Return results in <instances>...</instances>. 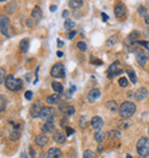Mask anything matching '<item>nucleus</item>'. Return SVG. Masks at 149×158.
I'll use <instances>...</instances> for the list:
<instances>
[{
	"instance_id": "nucleus-1",
	"label": "nucleus",
	"mask_w": 149,
	"mask_h": 158,
	"mask_svg": "<svg viewBox=\"0 0 149 158\" xmlns=\"http://www.w3.org/2000/svg\"><path fill=\"white\" fill-rule=\"evenodd\" d=\"M119 114L123 118H130L135 114L137 111V107L133 102H130V101H126V102H123L121 106H119Z\"/></svg>"
},
{
	"instance_id": "nucleus-2",
	"label": "nucleus",
	"mask_w": 149,
	"mask_h": 158,
	"mask_svg": "<svg viewBox=\"0 0 149 158\" xmlns=\"http://www.w3.org/2000/svg\"><path fill=\"white\" fill-rule=\"evenodd\" d=\"M5 85H6V87L9 91L17 92L23 87V81H22V79H16L13 75H9L6 77Z\"/></svg>"
},
{
	"instance_id": "nucleus-3",
	"label": "nucleus",
	"mask_w": 149,
	"mask_h": 158,
	"mask_svg": "<svg viewBox=\"0 0 149 158\" xmlns=\"http://www.w3.org/2000/svg\"><path fill=\"white\" fill-rule=\"evenodd\" d=\"M137 151L139 152L140 156H149V139L148 138H142L139 139L137 143Z\"/></svg>"
},
{
	"instance_id": "nucleus-4",
	"label": "nucleus",
	"mask_w": 149,
	"mask_h": 158,
	"mask_svg": "<svg viewBox=\"0 0 149 158\" xmlns=\"http://www.w3.org/2000/svg\"><path fill=\"white\" fill-rule=\"evenodd\" d=\"M0 30H1V33L5 37H7V38L11 37V32H9V19L6 15H4V14L0 15Z\"/></svg>"
},
{
	"instance_id": "nucleus-5",
	"label": "nucleus",
	"mask_w": 149,
	"mask_h": 158,
	"mask_svg": "<svg viewBox=\"0 0 149 158\" xmlns=\"http://www.w3.org/2000/svg\"><path fill=\"white\" fill-rule=\"evenodd\" d=\"M51 75L54 78H64L66 76V70L62 63H55L51 70Z\"/></svg>"
},
{
	"instance_id": "nucleus-6",
	"label": "nucleus",
	"mask_w": 149,
	"mask_h": 158,
	"mask_svg": "<svg viewBox=\"0 0 149 158\" xmlns=\"http://www.w3.org/2000/svg\"><path fill=\"white\" fill-rule=\"evenodd\" d=\"M39 117L41 119H44V120L51 122L55 117V110L52 107H44L43 109H41V111H40Z\"/></svg>"
},
{
	"instance_id": "nucleus-7",
	"label": "nucleus",
	"mask_w": 149,
	"mask_h": 158,
	"mask_svg": "<svg viewBox=\"0 0 149 158\" xmlns=\"http://www.w3.org/2000/svg\"><path fill=\"white\" fill-rule=\"evenodd\" d=\"M122 72H123V70L121 69V67H119V62L113 63L109 67V69H108V76H109V78H113V77L119 75V73H122Z\"/></svg>"
},
{
	"instance_id": "nucleus-8",
	"label": "nucleus",
	"mask_w": 149,
	"mask_h": 158,
	"mask_svg": "<svg viewBox=\"0 0 149 158\" xmlns=\"http://www.w3.org/2000/svg\"><path fill=\"white\" fill-rule=\"evenodd\" d=\"M135 57H137V62L141 67H143L146 64V62H147V55H146L145 51L141 49V48H137L135 49Z\"/></svg>"
},
{
	"instance_id": "nucleus-9",
	"label": "nucleus",
	"mask_w": 149,
	"mask_h": 158,
	"mask_svg": "<svg viewBox=\"0 0 149 158\" xmlns=\"http://www.w3.org/2000/svg\"><path fill=\"white\" fill-rule=\"evenodd\" d=\"M114 13H115V16H116L117 19L122 20L123 17H125V15H126V8L124 7V5L118 4V5H116V7H115Z\"/></svg>"
},
{
	"instance_id": "nucleus-10",
	"label": "nucleus",
	"mask_w": 149,
	"mask_h": 158,
	"mask_svg": "<svg viewBox=\"0 0 149 158\" xmlns=\"http://www.w3.org/2000/svg\"><path fill=\"white\" fill-rule=\"evenodd\" d=\"M41 106H40L39 102H36L32 104V107L30 108V115H31L32 118H37L40 116V111H41Z\"/></svg>"
},
{
	"instance_id": "nucleus-11",
	"label": "nucleus",
	"mask_w": 149,
	"mask_h": 158,
	"mask_svg": "<svg viewBox=\"0 0 149 158\" xmlns=\"http://www.w3.org/2000/svg\"><path fill=\"white\" fill-rule=\"evenodd\" d=\"M91 126L93 127L95 131H100L101 130V127L103 126V120H102L101 117H99V116H95L92 118L91 120Z\"/></svg>"
},
{
	"instance_id": "nucleus-12",
	"label": "nucleus",
	"mask_w": 149,
	"mask_h": 158,
	"mask_svg": "<svg viewBox=\"0 0 149 158\" xmlns=\"http://www.w3.org/2000/svg\"><path fill=\"white\" fill-rule=\"evenodd\" d=\"M13 125H14V128H13V131L11 132V134H9V139H11L12 141H17V140L20 139V135H21L20 125H19V124H13Z\"/></svg>"
},
{
	"instance_id": "nucleus-13",
	"label": "nucleus",
	"mask_w": 149,
	"mask_h": 158,
	"mask_svg": "<svg viewBox=\"0 0 149 158\" xmlns=\"http://www.w3.org/2000/svg\"><path fill=\"white\" fill-rule=\"evenodd\" d=\"M147 96H148V91H147L146 88H143V87L139 88V89L134 93V98H135L138 101H142V100H145Z\"/></svg>"
},
{
	"instance_id": "nucleus-14",
	"label": "nucleus",
	"mask_w": 149,
	"mask_h": 158,
	"mask_svg": "<svg viewBox=\"0 0 149 158\" xmlns=\"http://www.w3.org/2000/svg\"><path fill=\"white\" fill-rule=\"evenodd\" d=\"M100 98V91L96 89V88H93V89H91L88 92V94H87V100L90 101V102H95L96 100Z\"/></svg>"
},
{
	"instance_id": "nucleus-15",
	"label": "nucleus",
	"mask_w": 149,
	"mask_h": 158,
	"mask_svg": "<svg viewBox=\"0 0 149 158\" xmlns=\"http://www.w3.org/2000/svg\"><path fill=\"white\" fill-rule=\"evenodd\" d=\"M35 142L37 146H39V147H44V146H46L48 143V138L46 136V135H37L35 139Z\"/></svg>"
},
{
	"instance_id": "nucleus-16",
	"label": "nucleus",
	"mask_w": 149,
	"mask_h": 158,
	"mask_svg": "<svg viewBox=\"0 0 149 158\" xmlns=\"http://www.w3.org/2000/svg\"><path fill=\"white\" fill-rule=\"evenodd\" d=\"M54 130H55V125H54V123H53V120L46 122L43 125V127H41L43 133H52V132H54Z\"/></svg>"
},
{
	"instance_id": "nucleus-17",
	"label": "nucleus",
	"mask_w": 149,
	"mask_h": 158,
	"mask_svg": "<svg viewBox=\"0 0 149 158\" xmlns=\"http://www.w3.org/2000/svg\"><path fill=\"white\" fill-rule=\"evenodd\" d=\"M60 110L62 111L63 114H66L67 116H72L74 114V108L71 106H67V104H62L60 107Z\"/></svg>"
},
{
	"instance_id": "nucleus-18",
	"label": "nucleus",
	"mask_w": 149,
	"mask_h": 158,
	"mask_svg": "<svg viewBox=\"0 0 149 158\" xmlns=\"http://www.w3.org/2000/svg\"><path fill=\"white\" fill-rule=\"evenodd\" d=\"M53 140L55 142L62 144V143L66 142V135L63 134L62 132H55L54 135H53Z\"/></svg>"
},
{
	"instance_id": "nucleus-19",
	"label": "nucleus",
	"mask_w": 149,
	"mask_h": 158,
	"mask_svg": "<svg viewBox=\"0 0 149 158\" xmlns=\"http://www.w3.org/2000/svg\"><path fill=\"white\" fill-rule=\"evenodd\" d=\"M47 154L49 156V158H61L62 151L60 150L59 148H51Z\"/></svg>"
},
{
	"instance_id": "nucleus-20",
	"label": "nucleus",
	"mask_w": 149,
	"mask_h": 158,
	"mask_svg": "<svg viewBox=\"0 0 149 158\" xmlns=\"http://www.w3.org/2000/svg\"><path fill=\"white\" fill-rule=\"evenodd\" d=\"M31 16L33 20H36L37 22L41 19V16H43V13H41V9H40L38 6H36L33 9H32V13H31Z\"/></svg>"
},
{
	"instance_id": "nucleus-21",
	"label": "nucleus",
	"mask_w": 149,
	"mask_h": 158,
	"mask_svg": "<svg viewBox=\"0 0 149 158\" xmlns=\"http://www.w3.org/2000/svg\"><path fill=\"white\" fill-rule=\"evenodd\" d=\"M60 100H61V96L59 94H53V95H49L47 99H46V102L48 104H57L60 102Z\"/></svg>"
},
{
	"instance_id": "nucleus-22",
	"label": "nucleus",
	"mask_w": 149,
	"mask_h": 158,
	"mask_svg": "<svg viewBox=\"0 0 149 158\" xmlns=\"http://www.w3.org/2000/svg\"><path fill=\"white\" fill-rule=\"evenodd\" d=\"M29 45H30V41H29L28 38H25V39L21 40L20 45H19V48H20V51L22 52V53H27L28 49H29Z\"/></svg>"
},
{
	"instance_id": "nucleus-23",
	"label": "nucleus",
	"mask_w": 149,
	"mask_h": 158,
	"mask_svg": "<svg viewBox=\"0 0 149 158\" xmlns=\"http://www.w3.org/2000/svg\"><path fill=\"white\" fill-rule=\"evenodd\" d=\"M52 87H53V89L56 92V94H60V93H62L63 92V85L61 83L53 81V83H52Z\"/></svg>"
},
{
	"instance_id": "nucleus-24",
	"label": "nucleus",
	"mask_w": 149,
	"mask_h": 158,
	"mask_svg": "<svg viewBox=\"0 0 149 158\" xmlns=\"http://www.w3.org/2000/svg\"><path fill=\"white\" fill-rule=\"evenodd\" d=\"M83 4H84V1H82V0H70L69 1V6H70V8H79L82 7Z\"/></svg>"
},
{
	"instance_id": "nucleus-25",
	"label": "nucleus",
	"mask_w": 149,
	"mask_h": 158,
	"mask_svg": "<svg viewBox=\"0 0 149 158\" xmlns=\"http://www.w3.org/2000/svg\"><path fill=\"white\" fill-rule=\"evenodd\" d=\"M94 138L98 142H102V141L104 140V138H106V134H104L102 131H96L94 134Z\"/></svg>"
},
{
	"instance_id": "nucleus-26",
	"label": "nucleus",
	"mask_w": 149,
	"mask_h": 158,
	"mask_svg": "<svg viewBox=\"0 0 149 158\" xmlns=\"http://www.w3.org/2000/svg\"><path fill=\"white\" fill-rule=\"evenodd\" d=\"M118 38H119V37H118V35H114V36H111L109 38V39L107 40V45H108L109 47L114 46L115 44H116L118 41Z\"/></svg>"
},
{
	"instance_id": "nucleus-27",
	"label": "nucleus",
	"mask_w": 149,
	"mask_h": 158,
	"mask_svg": "<svg viewBox=\"0 0 149 158\" xmlns=\"http://www.w3.org/2000/svg\"><path fill=\"white\" fill-rule=\"evenodd\" d=\"M7 107V99L5 98L4 95H0V112L4 111Z\"/></svg>"
},
{
	"instance_id": "nucleus-28",
	"label": "nucleus",
	"mask_w": 149,
	"mask_h": 158,
	"mask_svg": "<svg viewBox=\"0 0 149 158\" xmlns=\"http://www.w3.org/2000/svg\"><path fill=\"white\" fill-rule=\"evenodd\" d=\"M126 72H127V75H129L130 79H131V81L133 84H137V76H135V72H134L132 69H127Z\"/></svg>"
},
{
	"instance_id": "nucleus-29",
	"label": "nucleus",
	"mask_w": 149,
	"mask_h": 158,
	"mask_svg": "<svg viewBox=\"0 0 149 158\" xmlns=\"http://www.w3.org/2000/svg\"><path fill=\"white\" fill-rule=\"evenodd\" d=\"M106 106H107V108H108L110 111H113V112H115V111L117 110V103H116V101H109Z\"/></svg>"
},
{
	"instance_id": "nucleus-30",
	"label": "nucleus",
	"mask_w": 149,
	"mask_h": 158,
	"mask_svg": "<svg viewBox=\"0 0 149 158\" xmlns=\"http://www.w3.org/2000/svg\"><path fill=\"white\" fill-rule=\"evenodd\" d=\"M83 158H98V156L95 155V152H93L92 150H85L84 151V155H83Z\"/></svg>"
},
{
	"instance_id": "nucleus-31",
	"label": "nucleus",
	"mask_w": 149,
	"mask_h": 158,
	"mask_svg": "<svg viewBox=\"0 0 149 158\" xmlns=\"http://www.w3.org/2000/svg\"><path fill=\"white\" fill-rule=\"evenodd\" d=\"M139 38H140V33H139L138 31H133L129 36V40H131V41H132V40H134V43H135V41H138V40H139Z\"/></svg>"
},
{
	"instance_id": "nucleus-32",
	"label": "nucleus",
	"mask_w": 149,
	"mask_h": 158,
	"mask_svg": "<svg viewBox=\"0 0 149 158\" xmlns=\"http://www.w3.org/2000/svg\"><path fill=\"white\" fill-rule=\"evenodd\" d=\"M74 25H76V23H74V21H71V20H66V22H64V28L67 29V30L74 29Z\"/></svg>"
},
{
	"instance_id": "nucleus-33",
	"label": "nucleus",
	"mask_w": 149,
	"mask_h": 158,
	"mask_svg": "<svg viewBox=\"0 0 149 158\" xmlns=\"http://www.w3.org/2000/svg\"><path fill=\"white\" fill-rule=\"evenodd\" d=\"M6 77H7V76H6V71H5V69L0 67V85L6 80Z\"/></svg>"
},
{
	"instance_id": "nucleus-34",
	"label": "nucleus",
	"mask_w": 149,
	"mask_h": 158,
	"mask_svg": "<svg viewBox=\"0 0 149 158\" xmlns=\"http://www.w3.org/2000/svg\"><path fill=\"white\" fill-rule=\"evenodd\" d=\"M87 118L85 117V116H83V117H80V120H79V126L82 127V128H85V127L87 126Z\"/></svg>"
},
{
	"instance_id": "nucleus-35",
	"label": "nucleus",
	"mask_w": 149,
	"mask_h": 158,
	"mask_svg": "<svg viewBox=\"0 0 149 158\" xmlns=\"http://www.w3.org/2000/svg\"><path fill=\"white\" fill-rule=\"evenodd\" d=\"M118 84H119L121 87H127L129 81H127V79L125 77H122V78H119V80H118Z\"/></svg>"
},
{
	"instance_id": "nucleus-36",
	"label": "nucleus",
	"mask_w": 149,
	"mask_h": 158,
	"mask_svg": "<svg viewBox=\"0 0 149 158\" xmlns=\"http://www.w3.org/2000/svg\"><path fill=\"white\" fill-rule=\"evenodd\" d=\"M77 46H78V48L80 49L82 52H85L87 49V46L85 43H83V41H79L78 44H77Z\"/></svg>"
},
{
	"instance_id": "nucleus-37",
	"label": "nucleus",
	"mask_w": 149,
	"mask_h": 158,
	"mask_svg": "<svg viewBox=\"0 0 149 158\" xmlns=\"http://www.w3.org/2000/svg\"><path fill=\"white\" fill-rule=\"evenodd\" d=\"M36 23H37V21L33 20L32 17H31V19H29V20L27 21V25L29 27V28H32V27H35Z\"/></svg>"
},
{
	"instance_id": "nucleus-38",
	"label": "nucleus",
	"mask_w": 149,
	"mask_h": 158,
	"mask_svg": "<svg viewBox=\"0 0 149 158\" xmlns=\"http://www.w3.org/2000/svg\"><path fill=\"white\" fill-rule=\"evenodd\" d=\"M76 91V87L74 86H72L71 87V89H69V91L67 92V94H66V98L67 99H71V96H72V93Z\"/></svg>"
},
{
	"instance_id": "nucleus-39",
	"label": "nucleus",
	"mask_w": 149,
	"mask_h": 158,
	"mask_svg": "<svg viewBox=\"0 0 149 158\" xmlns=\"http://www.w3.org/2000/svg\"><path fill=\"white\" fill-rule=\"evenodd\" d=\"M32 95H33V93H32L31 91H27L25 92V94H24V96H25V99L30 101V100L32 99Z\"/></svg>"
},
{
	"instance_id": "nucleus-40",
	"label": "nucleus",
	"mask_w": 149,
	"mask_h": 158,
	"mask_svg": "<svg viewBox=\"0 0 149 158\" xmlns=\"http://www.w3.org/2000/svg\"><path fill=\"white\" fill-rule=\"evenodd\" d=\"M66 131H67V135L68 136H70V135H72L74 133V128H71V127H66Z\"/></svg>"
},
{
	"instance_id": "nucleus-41",
	"label": "nucleus",
	"mask_w": 149,
	"mask_h": 158,
	"mask_svg": "<svg viewBox=\"0 0 149 158\" xmlns=\"http://www.w3.org/2000/svg\"><path fill=\"white\" fill-rule=\"evenodd\" d=\"M146 13H147V9H146L145 7H140L139 8V14H140V15H147V14H146Z\"/></svg>"
},
{
	"instance_id": "nucleus-42",
	"label": "nucleus",
	"mask_w": 149,
	"mask_h": 158,
	"mask_svg": "<svg viewBox=\"0 0 149 158\" xmlns=\"http://www.w3.org/2000/svg\"><path fill=\"white\" fill-rule=\"evenodd\" d=\"M76 33H77V31H71L70 33L68 35V38H69V39H72V38L76 36Z\"/></svg>"
},
{
	"instance_id": "nucleus-43",
	"label": "nucleus",
	"mask_w": 149,
	"mask_h": 158,
	"mask_svg": "<svg viewBox=\"0 0 149 158\" xmlns=\"http://www.w3.org/2000/svg\"><path fill=\"white\" fill-rule=\"evenodd\" d=\"M39 158H49V156H48V154H46V152H40Z\"/></svg>"
},
{
	"instance_id": "nucleus-44",
	"label": "nucleus",
	"mask_w": 149,
	"mask_h": 158,
	"mask_svg": "<svg viewBox=\"0 0 149 158\" xmlns=\"http://www.w3.org/2000/svg\"><path fill=\"white\" fill-rule=\"evenodd\" d=\"M92 63H93V64H99V65H101V64H102V61H100V60H92Z\"/></svg>"
},
{
	"instance_id": "nucleus-45",
	"label": "nucleus",
	"mask_w": 149,
	"mask_h": 158,
	"mask_svg": "<svg viewBox=\"0 0 149 158\" xmlns=\"http://www.w3.org/2000/svg\"><path fill=\"white\" fill-rule=\"evenodd\" d=\"M29 150H30V155H31V157L35 156V149L32 148V147H29Z\"/></svg>"
},
{
	"instance_id": "nucleus-46",
	"label": "nucleus",
	"mask_w": 149,
	"mask_h": 158,
	"mask_svg": "<svg viewBox=\"0 0 149 158\" xmlns=\"http://www.w3.org/2000/svg\"><path fill=\"white\" fill-rule=\"evenodd\" d=\"M101 15H102V19H103V21H104V22H107V20L109 19V17H108V15H106L104 13H102Z\"/></svg>"
},
{
	"instance_id": "nucleus-47",
	"label": "nucleus",
	"mask_w": 149,
	"mask_h": 158,
	"mask_svg": "<svg viewBox=\"0 0 149 158\" xmlns=\"http://www.w3.org/2000/svg\"><path fill=\"white\" fill-rule=\"evenodd\" d=\"M145 22H146V24H149V14H147V15L145 16Z\"/></svg>"
},
{
	"instance_id": "nucleus-48",
	"label": "nucleus",
	"mask_w": 149,
	"mask_h": 158,
	"mask_svg": "<svg viewBox=\"0 0 149 158\" xmlns=\"http://www.w3.org/2000/svg\"><path fill=\"white\" fill-rule=\"evenodd\" d=\"M56 6H51V7H49V9H51V12H55V10H56Z\"/></svg>"
},
{
	"instance_id": "nucleus-49",
	"label": "nucleus",
	"mask_w": 149,
	"mask_h": 158,
	"mask_svg": "<svg viewBox=\"0 0 149 158\" xmlns=\"http://www.w3.org/2000/svg\"><path fill=\"white\" fill-rule=\"evenodd\" d=\"M68 15H69L68 10H64V12H63V17H68Z\"/></svg>"
},
{
	"instance_id": "nucleus-50",
	"label": "nucleus",
	"mask_w": 149,
	"mask_h": 158,
	"mask_svg": "<svg viewBox=\"0 0 149 158\" xmlns=\"http://www.w3.org/2000/svg\"><path fill=\"white\" fill-rule=\"evenodd\" d=\"M57 46H59V47H62L63 46V43L61 40H57Z\"/></svg>"
},
{
	"instance_id": "nucleus-51",
	"label": "nucleus",
	"mask_w": 149,
	"mask_h": 158,
	"mask_svg": "<svg viewBox=\"0 0 149 158\" xmlns=\"http://www.w3.org/2000/svg\"><path fill=\"white\" fill-rule=\"evenodd\" d=\"M56 55L59 56V57H62V56H63V53H62V52H57V53H56Z\"/></svg>"
},
{
	"instance_id": "nucleus-52",
	"label": "nucleus",
	"mask_w": 149,
	"mask_h": 158,
	"mask_svg": "<svg viewBox=\"0 0 149 158\" xmlns=\"http://www.w3.org/2000/svg\"><path fill=\"white\" fill-rule=\"evenodd\" d=\"M138 158H147V157H146V156H139Z\"/></svg>"
},
{
	"instance_id": "nucleus-53",
	"label": "nucleus",
	"mask_w": 149,
	"mask_h": 158,
	"mask_svg": "<svg viewBox=\"0 0 149 158\" xmlns=\"http://www.w3.org/2000/svg\"><path fill=\"white\" fill-rule=\"evenodd\" d=\"M127 158H132V157H131V156H130V155H127Z\"/></svg>"
}]
</instances>
